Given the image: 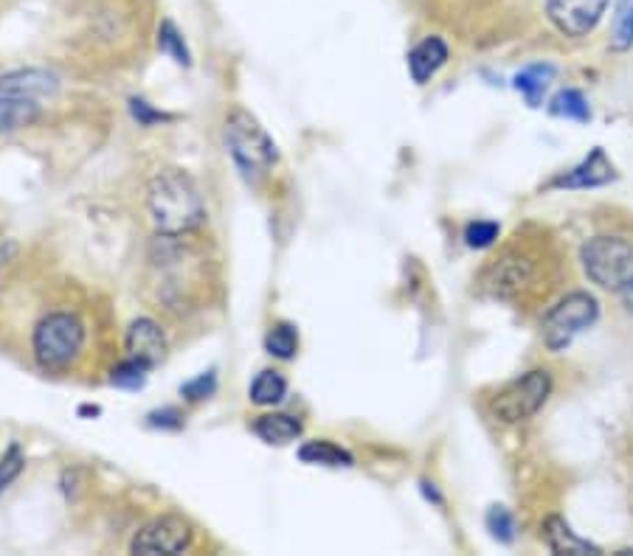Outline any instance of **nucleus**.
<instances>
[{
  "mask_svg": "<svg viewBox=\"0 0 633 556\" xmlns=\"http://www.w3.org/2000/svg\"><path fill=\"white\" fill-rule=\"evenodd\" d=\"M147 217L158 237H186L206 222L201 188L178 166L161 170L147 183Z\"/></svg>",
  "mask_w": 633,
  "mask_h": 556,
  "instance_id": "obj_1",
  "label": "nucleus"
},
{
  "mask_svg": "<svg viewBox=\"0 0 633 556\" xmlns=\"http://www.w3.org/2000/svg\"><path fill=\"white\" fill-rule=\"evenodd\" d=\"M85 344H88V326L71 309L45 313L32 331V355L40 369L49 374L74 369Z\"/></svg>",
  "mask_w": 633,
  "mask_h": 556,
  "instance_id": "obj_2",
  "label": "nucleus"
},
{
  "mask_svg": "<svg viewBox=\"0 0 633 556\" xmlns=\"http://www.w3.org/2000/svg\"><path fill=\"white\" fill-rule=\"evenodd\" d=\"M226 146L232 161L248 183L257 186L279 161V150L273 138L268 135L257 116H251L245 107H234L226 116Z\"/></svg>",
  "mask_w": 633,
  "mask_h": 556,
  "instance_id": "obj_3",
  "label": "nucleus"
},
{
  "mask_svg": "<svg viewBox=\"0 0 633 556\" xmlns=\"http://www.w3.org/2000/svg\"><path fill=\"white\" fill-rule=\"evenodd\" d=\"M586 275L602 290L622 293L633 282V244L620 237H594L580 250Z\"/></svg>",
  "mask_w": 633,
  "mask_h": 556,
  "instance_id": "obj_4",
  "label": "nucleus"
},
{
  "mask_svg": "<svg viewBox=\"0 0 633 556\" xmlns=\"http://www.w3.org/2000/svg\"><path fill=\"white\" fill-rule=\"evenodd\" d=\"M600 304L589 293H571L558 301L544 318V344L552 351H564L575 344L577 335L597 324Z\"/></svg>",
  "mask_w": 633,
  "mask_h": 556,
  "instance_id": "obj_5",
  "label": "nucleus"
},
{
  "mask_svg": "<svg viewBox=\"0 0 633 556\" xmlns=\"http://www.w3.org/2000/svg\"><path fill=\"white\" fill-rule=\"evenodd\" d=\"M549 391H552V377L540 369L529 371V374L509 382L504 391H498V396L493 400V413L507 425L533 419L535 413L544 407V402L549 400Z\"/></svg>",
  "mask_w": 633,
  "mask_h": 556,
  "instance_id": "obj_6",
  "label": "nucleus"
},
{
  "mask_svg": "<svg viewBox=\"0 0 633 556\" xmlns=\"http://www.w3.org/2000/svg\"><path fill=\"white\" fill-rule=\"evenodd\" d=\"M192 539H195V528H192L186 517H181V514H163V517L147 523L141 532H136L130 550L144 556H175L189 550Z\"/></svg>",
  "mask_w": 633,
  "mask_h": 556,
  "instance_id": "obj_7",
  "label": "nucleus"
},
{
  "mask_svg": "<svg viewBox=\"0 0 633 556\" xmlns=\"http://www.w3.org/2000/svg\"><path fill=\"white\" fill-rule=\"evenodd\" d=\"M609 0H546V14L555 29L569 37H586L597 29Z\"/></svg>",
  "mask_w": 633,
  "mask_h": 556,
  "instance_id": "obj_8",
  "label": "nucleus"
},
{
  "mask_svg": "<svg viewBox=\"0 0 633 556\" xmlns=\"http://www.w3.org/2000/svg\"><path fill=\"white\" fill-rule=\"evenodd\" d=\"M125 351L132 360L155 369L167 357V335L152 318H136L125 331Z\"/></svg>",
  "mask_w": 633,
  "mask_h": 556,
  "instance_id": "obj_9",
  "label": "nucleus"
},
{
  "mask_svg": "<svg viewBox=\"0 0 633 556\" xmlns=\"http://www.w3.org/2000/svg\"><path fill=\"white\" fill-rule=\"evenodd\" d=\"M60 90V76L45 68H18L0 76V96L23 99H54Z\"/></svg>",
  "mask_w": 633,
  "mask_h": 556,
  "instance_id": "obj_10",
  "label": "nucleus"
},
{
  "mask_svg": "<svg viewBox=\"0 0 633 556\" xmlns=\"http://www.w3.org/2000/svg\"><path fill=\"white\" fill-rule=\"evenodd\" d=\"M611 181H614V166H611V161L605 157V152L597 146V150L591 152L583 163H577L575 170L560 175L558 181H555V186L558 188H594V186H605V183H611Z\"/></svg>",
  "mask_w": 633,
  "mask_h": 556,
  "instance_id": "obj_11",
  "label": "nucleus"
},
{
  "mask_svg": "<svg viewBox=\"0 0 633 556\" xmlns=\"http://www.w3.org/2000/svg\"><path fill=\"white\" fill-rule=\"evenodd\" d=\"M448 63V45L442 37H426L408 54V74L417 85H426L437 70Z\"/></svg>",
  "mask_w": 633,
  "mask_h": 556,
  "instance_id": "obj_12",
  "label": "nucleus"
},
{
  "mask_svg": "<svg viewBox=\"0 0 633 556\" xmlns=\"http://www.w3.org/2000/svg\"><path fill=\"white\" fill-rule=\"evenodd\" d=\"M43 116V107L37 99H23V96H0V135L25 130L37 124Z\"/></svg>",
  "mask_w": 633,
  "mask_h": 556,
  "instance_id": "obj_13",
  "label": "nucleus"
},
{
  "mask_svg": "<svg viewBox=\"0 0 633 556\" xmlns=\"http://www.w3.org/2000/svg\"><path fill=\"white\" fill-rule=\"evenodd\" d=\"M544 537L555 554H571V556H586V554L597 556L600 554V548H597L594 543H589V539H583V537H577V534L571 532V525L566 523L564 517L546 520Z\"/></svg>",
  "mask_w": 633,
  "mask_h": 556,
  "instance_id": "obj_14",
  "label": "nucleus"
},
{
  "mask_svg": "<svg viewBox=\"0 0 633 556\" xmlns=\"http://www.w3.org/2000/svg\"><path fill=\"white\" fill-rule=\"evenodd\" d=\"M251 430L257 433L265 444H288L301 436L304 425H301L296 416H288V413H265V416H259V419L254 422Z\"/></svg>",
  "mask_w": 633,
  "mask_h": 556,
  "instance_id": "obj_15",
  "label": "nucleus"
},
{
  "mask_svg": "<svg viewBox=\"0 0 633 556\" xmlns=\"http://www.w3.org/2000/svg\"><path fill=\"white\" fill-rule=\"evenodd\" d=\"M299 461L315 464V467H352L355 458L350 450L339 447V444L326 441V438H315V441L301 444Z\"/></svg>",
  "mask_w": 633,
  "mask_h": 556,
  "instance_id": "obj_16",
  "label": "nucleus"
},
{
  "mask_svg": "<svg viewBox=\"0 0 633 556\" xmlns=\"http://www.w3.org/2000/svg\"><path fill=\"white\" fill-rule=\"evenodd\" d=\"M251 402L259 407H273L288 396V380H285L282 371L265 369L254 377L251 382Z\"/></svg>",
  "mask_w": 633,
  "mask_h": 556,
  "instance_id": "obj_17",
  "label": "nucleus"
},
{
  "mask_svg": "<svg viewBox=\"0 0 633 556\" xmlns=\"http://www.w3.org/2000/svg\"><path fill=\"white\" fill-rule=\"evenodd\" d=\"M552 79H555L552 65H529V68H524L518 76H515V90L527 99L529 107H540L546 88H549V81Z\"/></svg>",
  "mask_w": 633,
  "mask_h": 556,
  "instance_id": "obj_18",
  "label": "nucleus"
},
{
  "mask_svg": "<svg viewBox=\"0 0 633 556\" xmlns=\"http://www.w3.org/2000/svg\"><path fill=\"white\" fill-rule=\"evenodd\" d=\"M549 113L566 121H580V124H586V121L591 119V110H589L586 96L580 94V90H571V88L560 90V94L555 96L552 105H549Z\"/></svg>",
  "mask_w": 633,
  "mask_h": 556,
  "instance_id": "obj_19",
  "label": "nucleus"
},
{
  "mask_svg": "<svg viewBox=\"0 0 633 556\" xmlns=\"http://www.w3.org/2000/svg\"><path fill=\"white\" fill-rule=\"evenodd\" d=\"M265 351L270 357H277V360H293L296 351H299V331H296V326H270L268 335H265Z\"/></svg>",
  "mask_w": 633,
  "mask_h": 556,
  "instance_id": "obj_20",
  "label": "nucleus"
},
{
  "mask_svg": "<svg viewBox=\"0 0 633 556\" xmlns=\"http://www.w3.org/2000/svg\"><path fill=\"white\" fill-rule=\"evenodd\" d=\"M158 48H161L163 54H170V57L175 59L178 65H183V68L192 65V54H189L186 40H183V34L178 32V25L172 23V20H163L161 29H158Z\"/></svg>",
  "mask_w": 633,
  "mask_h": 556,
  "instance_id": "obj_21",
  "label": "nucleus"
},
{
  "mask_svg": "<svg viewBox=\"0 0 633 556\" xmlns=\"http://www.w3.org/2000/svg\"><path fill=\"white\" fill-rule=\"evenodd\" d=\"M150 371H152L150 366H144V363H139V360L127 357V360H121V363L114 369V374H110V382H114L116 388L139 391V388H144L147 374H150Z\"/></svg>",
  "mask_w": 633,
  "mask_h": 556,
  "instance_id": "obj_22",
  "label": "nucleus"
},
{
  "mask_svg": "<svg viewBox=\"0 0 633 556\" xmlns=\"http://www.w3.org/2000/svg\"><path fill=\"white\" fill-rule=\"evenodd\" d=\"M484 523H487V532L493 534V539H498V543L509 545L515 539V517L507 506L490 509Z\"/></svg>",
  "mask_w": 633,
  "mask_h": 556,
  "instance_id": "obj_23",
  "label": "nucleus"
},
{
  "mask_svg": "<svg viewBox=\"0 0 633 556\" xmlns=\"http://www.w3.org/2000/svg\"><path fill=\"white\" fill-rule=\"evenodd\" d=\"M633 45V0H620V14L614 23V48L625 51Z\"/></svg>",
  "mask_w": 633,
  "mask_h": 556,
  "instance_id": "obj_24",
  "label": "nucleus"
},
{
  "mask_svg": "<svg viewBox=\"0 0 633 556\" xmlns=\"http://www.w3.org/2000/svg\"><path fill=\"white\" fill-rule=\"evenodd\" d=\"M217 391V374L214 371H206V374L195 377V380H189L181 385V396L186 402H203Z\"/></svg>",
  "mask_w": 633,
  "mask_h": 556,
  "instance_id": "obj_25",
  "label": "nucleus"
},
{
  "mask_svg": "<svg viewBox=\"0 0 633 556\" xmlns=\"http://www.w3.org/2000/svg\"><path fill=\"white\" fill-rule=\"evenodd\" d=\"M23 467H25L23 450H20L18 444H12V447L3 453V458H0V492H3V489H7L12 481H18Z\"/></svg>",
  "mask_w": 633,
  "mask_h": 556,
  "instance_id": "obj_26",
  "label": "nucleus"
},
{
  "mask_svg": "<svg viewBox=\"0 0 633 556\" xmlns=\"http://www.w3.org/2000/svg\"><path fill=\"white\" fill-rule=\"evenodd\" d=\"M495 239H498V226H495V222H487V219H479V222H471V226L464 228V242L476 250L490 248Z\"/></svg>",
  "mask_w": 633,
  "mask_h": 556,
  "instance_id": "obj_27",
  "label": "nucleus"
},
{
  "mask_svg": "<svg viewBox=\"0 0 633 556\" xmlns=\"http://www.w3.org/2000/svg\"><path fill=\"white\" fill-rule=\"evenodd\" d=\"M147 425L155 427V430H181L183 413L178 407H161V411H152L147 416Z\"/></svg>",
  "mask_w": 633,
  "mask_h": 556,
  "instance_id": "obj_28",
  "label": "nucleus"
},
{
  "mask_svg": "<svg viewBox=\"0 0 633 556\" xmlns=\"http://www.w3.org/2000/svg\"><path fill=\"white\" fill-rule=\"evenodd\" d=\"M130 110H132V119L139 121L141 127L161 124V121L170 119V116H163L161 110H155V107H152L150 101H144V99H130Z\"/></svg>",
  "mask_w": 633,
  "mask_h": 556,
  "instance_id": "obj_29",
  "label": "nucleus"
},
{
  "mask_svg": "<svg viewBox=\"0 0 633 556\" xmlns=\"http://www.w3.org/2000/svg\"><path fill=\"white\" fill-rule=\"evenodd\" d=\"M14 253H18V244L14 242H7V244H0V268H3V264L9 262V259L14 257Z\"/></svg>",
  "mask_w": 633,
  "mask_h": 556,
  "instance_id": "obj_30",
  "label": "nucleus"
},
{
  "mask_svg": "<svg viewBox=\"0 0 633 556\" xmlns=\"http://www.w3.org/2000/svg\"><path fill=\"white\" fill-rule=\"evenodd\" d=\"M622 298H625V304H627V309H633V282L627 284L625 290H622Z\"/></svg>",
  "mask_w": 633,
  "mask_h": 556,
  "instance_id": "obj_31",
  "label": "nucleus"
}]
</instances>
